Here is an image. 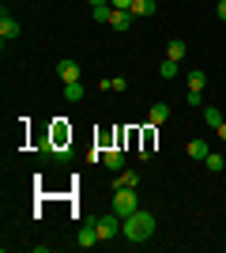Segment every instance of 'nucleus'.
I'll return each mask as SVG.
<instances>
[{"label":"nucleus","mask_w":226,"mask_h":253,"mask_svg":"<svg viewBox=\"0 0 226 253\" xmlns=\"http://www.w3.org/2000/svg\"><path fill=\"white\" fill-rule=\"evenodd\" d=\"M155 231H159V219H155V215H151V211H143V208H136L132 211V215H125V219H121V234H125V238H129V242H151V238H155Z\"/></svg>","instance_id":"nucleus-1"},{"label":"nucleus","mask_w":226,"mask_h":253,"mask_svg":"<svg viewBox=\"0 0 226 253\" xmlns=\"http://www.w3.org/2000/svg\"><path fill=\"white\" fill-rule=\"evenodd\" d=\"M136 208H140V197H136V189H113V211H117L121 219H125V215H132Z\"/></svg>","instance_id":"nucleus-2"},{"label":"nucleus","mask_w":226,"mask_h":253,"mask_svg":"<svg viewBox=\"0 0 226 253\" xmlns=\"http://www.w3.org/2000/svg\"><path fill=\"white\" fill-rule=\"evenodd\" d=\"M95 227L102 238H117L121 234V215L117 211H106V215H95Z\"/></svg>","instance_id":"nucleus-3"},{"label":"nucleus","mask_w":226,"mask_h":253,"mask_svg":"<svg viewBox=\"0 0 226 253\" xmlns=\"http://www.w3.org/2000/svg\"><path fill=\"white\" fill-rule=\"evenodd\" d=\"M98 238H102V234H98L95 219H87L83 227H79V234H75V246H79V250H91V246H98Z\"/></svg>","instance_id":"nucleus-4"},{"label":"nucleus","mask_w":226,"mask_h":253,"mask_svg":"<svg viewBox=\"0 0 226 253\" xmlns=\"http://www.w3.org/2000/svg\"><path fill=\"white\" fill-rule=\"evenodd\" d=\"M57 76H61V84H79V80H83V68L75 61H57Z\"/></svg>","instance_id":"nucleus-5"},{"label":"nucleus","mask_w":226,"mask_h":253,"mask_svg":"<svg viewBox=\"0 0 226 253\" xmlns=\"http://www.w3.org/2000/svg\"><path fill=\"white\" fill-rule=\"evenodd\" d=\"M0 38H4V45L19 38V23H15V15H8V11H0Z\"/></svg>","instance_id":"nucleus-6"},{"label":"nucleus","mask_w":226,"mask_h":253,"mask_svg":"<svg viewBox=\"0 0 226 253\" xmlns=\"http://www.w3.org/2000/svg\"><path fill=\"white\" fill-rule=\"evenodd\" d=\"M102 163L117 174V170H125V151H121V148H106V151H102Z\"/></svg>","instance_id":"nucleus-7"},{"label":"nucleus","mask_w":226,"mask_h":253,"mask_svg":"<svg viewBox=\"0 0 226 253\" xmlns=\"http://www.w3.org/2000/svg\"><path fill=\"white\" fill-rule=\"evenodd\" d=\"M136 185H140V174H136V170H117L113 189H136Z\"/></svg>","instance_id":"nucleus-8"},{"label":"nucleus","mask_w":226,"mask_h":253,"mask_svg":"<svg viewBox=\"0 0 226 253\" xmlns=\"http://www.w3.org/2000/svg\"><path fill=\"white\" fill-rule=\"evenodd\" d=\"M155 11H159V0H132V15L136 19H147Z\"/></svg>","instance_id":"nucleus-9"},{"label":"nucleus","mask_w":226,"mask_h":253,"mask_svg":"<svg viewBox=\"0 0 226 253\" xmlns=\"http://www.w3.org/2000/svg\"><path fill=\"white\" fill-rule=\"evenodd\" d=\"M185 151H189V159H200V163H204V159L211 155L207 140H189V144H185Z\"/></svg>","instance_id":"nucleus-10"},{"label":"nucleus","mask_w":226,"mask_h":253,"mask_svg":"<svg viewBox=\"0 0 226 253\" xmlns=\"http://www.w3.org/2000/svg\"><path fill=\"white\" fill-rule=\"evenodd\" d=\"M185 53H189V42H185V38H170L166 57H170V61H185Z\"/></svg>","instance_id":"nucleus-11"},{"label":"nucleus","mask_w":226,"mask_h":253,"mask_svg":"<svg viewBox=\"0 0 226 253\" xmlns=\"http://www.w3.org/2000/svg\"><path fill=\"white\" fill-rule=\"evenodd\" d=\"M166 117H170V106H166V102H155V106L147 110V121H151L155 128H159L162 121H166Z\"/></svg>","instance_id":"nucleus-12"},{"label":"nucleus","mask_w":226,"mask_h":253,"mask_svg":"<svg viewBox=\"0 0 226 253\" xmlns=\"http://www.w3.org/2000/svg\"><path fill=\"white\" fill-rule=\"evenodd\" d=\"M136 19V15H132V11H117L113 8V15H109V27H113V31H129V23Z\"/></svg>","instance_id":"nucleus-13"},{"label":"nucleus","mask_w":226,"mask_h":253,"mask_svg":"<svg viewBox=\"0 0 226 253\" xmlns=\"http://www.w3.org/2000/svg\"><path fill=\"white\" fill-rule=\"evenodd\" d=\"M207 87V72L204 68H193V72H189V91H204Z\"/></svg>","instance_id":"nucleus-14"},{"label":"nucleus","mask_w":226,"mask_h":253,"mask_svg":"<svg viewBox=\"0 0 226 253\" xmlns=\"http://www.w3.org/2000/svg\"><path fill=\"white\" fill-rule=\"evenodd\" d=\"M204 125L219 132V125H223V114H219V106H204Z\"/></svg>","instance_id":"nucleus-15"},{"label":"nucleus","mask_w":226,"mask_h":253,"mask_svg":"<svg viewBox=\"0 0 226 253\" xmlns=\"http://www.w3.org/2000/svg\"><path fill=\"white\" fill-rule=\"evenodd\" d=\"M83 95H87L83 80H79V84H65V98H68V102H83Z\"/></svg>","instance_id":"nucleus-16"},{"label":"nucleus","mask_w":226,"mask_h":253,"mask_svg":"<svg viewBox=\"0 0 226 253\" xmlns=\"http://www.w3.org/2000/svg\"><path fill=\"white\" fill-rule=\"evenodd\" d=\"M177 68H181V61H170V57H166V61L159 64V76H162V80H173V76H177Z\"/></svg>","instance_id":"nucleus-17"},{"label":"nucleus","mask_w":226,"mask_h":253,"mask_svg":"<svg viewBox=\"0 0 226 253\" xmlns=\"http://www.w3.org/2000/svg\"><path fill=\"white\" fill-rule=\"evenodd\" d=\"M204 167H207V170H211V174H219V170H223V167H226V159H223V155H219V151H211V155H207V159H204Z\"/></svg>","instance_id":"nucleus-18"},{"label":"nucleus","mask_w":226,"mask_h":253,"mask_svg":"<svg viewBox=\"0 0 226 253\" xmlns=\"http://www.w3.org/2000/svg\"><path fill=\"white\" fill-rule=\"evenodd\" d=\"M91 15H95V23H109L113 8H109V4H95V8H91Z\"/></svg>","instance_id":"nucleus-19"},{"label":"nucleus","mask_w":226,"mask_h":253,"mask_svg":"<svg viewBox=\"0 0 226 253\" xmlns=\"http://www.w3.org/2000/svg\"><path fill=\"white\" fill-rule=\"evenodd\" d=\"M185 98H189V106H200L204 102V91H185Z\"/></svg>","instance_id":"nucleus-20"},{"label":"nucleus","mask_w":226,"mask_h":253,"mask_svg":"<svg viewBox=\"0 0 226 253\" xmlns=\"http://www.w3.org/2000/svg\"><path fill=\"white\" fill-rule=\"evenodd\" d=\"M109 8H117V11H132V0H109Z\"/></svg>","instance_id":"nucleus-21"},{"label":"nucleus","mask_w":226,"mask_h":253,"mask_svg":"<svg viewBox=\"0 0 226 253\" xmlns=\"http://www.w3.org/2000/svg\"><path fill=\"white\" fill-rule=\"evenodd\" d=\"M215 11H219V19L226 23V0H219V8H215Z\"/></svg>","instance_id":"nucleus-22"},{"label":"nucleus","mask_w":226,"mask_h":253,"mask_svg":"<svg viewBox=\"0 0 226 253\" xmlns=\"http://www.w3.org/2000/svg\"><path fill=\"white\" fill-rule=\"evenodd\" d=\"M219 140H223V144H226V121H223V125H219Z\"/></svg>","instance_id":"nucleus-23"},{"label":"nucleus","mask_w":226,"mask_h":253,"mask_svg":"<svg viewBox=\"0 0 226 253\" xmlns=\"http://www.w3.org/2000/svg\"><path fill=\"white\" fill-rule=\"evenodd\" d=\"M95 4H109V0H91V8H95Z\"/></svg>","instance_id":"nucleus-24"}]
</instances>
